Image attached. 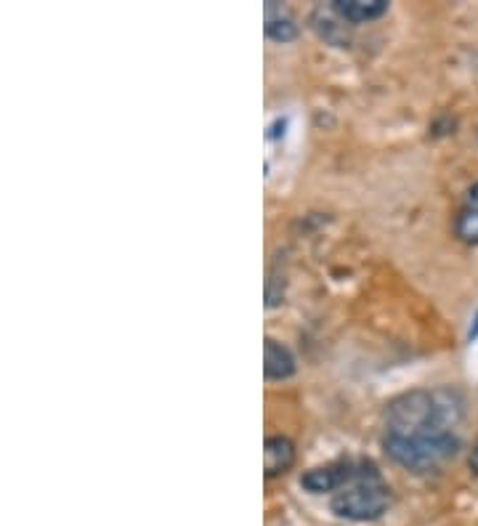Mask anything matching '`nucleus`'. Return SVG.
Instances as JSON below:
<instances>
[{
  "mask_svg": "<svg viewBox=\"0 0 478 526\" xmlns=\"http://www.w3.org/2000/svg\"><path fill=\"white\" fill-rule=\"evenodd\" d=\"M463 415L465 402L455 388L407 391L386 407V434H452Z\"/></svg>",
  "mask_w": 478,
  "mask_h": 526,
  "instance_id": "nucleus-1",
  "label": "nucleus"
},
{
  "mask_svg": "<svg viewBox=\"0 0 478 526\" xmlns=\"http://www.w3.org/2000/svg\"><path fill=\"white\" fill-rule=\"evenodd\" d=\"M391 500H394L391 487L383 481L378 468L372 463H362L354 481L335 492L330 508L340 519L364 524V521L380 519L391 508Z\"/></svg>",
  "mask_w": 478,
  "mask_h": 526,
  "instance_id": "nucleus-2",
  "label": "nucleus"
},
{
  "mask_svg": "<svg viewBox=\"0 0 478 526\" xmlns=\"http://www.w3.org/2000/svg\"><path fill=\"white\" fill-rule=\"evenodd\" d=\"M388 457L412 473H431L452 460L460 449V439L455 434H415L383 439Z\"/></svg>",
  "mask_w": 478,
  "mask_h": 526,
  "instance_id": "nucleus-3",
  "label": "nucleus"
},
{
  "mask_svg": "<svg viewBox=\"0 0 478 526\" xmlns=\"http://www.w3.org/2000/svg\"><path fill=\"white\" fill-rule=\"evenodd\" d=\"M359 465L348 463H330L322 468H311L301 476V487L311 495H330V492H340L343 487H348L354 481Z\"/></svg>",
  "mask_w": 478,
  "mask_h": 526,
  "instance_id": "nucleus-4",
  "label": "nucleus"
},
{
  "mask_svg": "<svg viewBox=\"0 0 478 526\" xmlns=\"http://www.w3.org/2000/svg\"><path fill=\"white\" fill-rule=\"evenodd\" d=\"M295 465V444L287 436H269L263 444V471L266 479L285 476Z\"/></svg>",
  "mask_w": 478,
  "mask_h": 526,
  "instance_id": "nucleus-5",
  "label": "nucleus"
},
{
  "mask_svg": "<svg viewBox=\"0 0 478 526\" xmlns=\"http://www.w3.org/2000/svg\"><path fill=\"white\" fill-rule=\"evenodd\" d=\"M293 372L295 356L290 354V349L274 338H266V343H263V375H266V380H285Z\"/></svg>",
  "mask_w": 478,
  "mask_h": 526,
  "instance_id": "nucleus-6",
  "label": "nucleus"
},
{
  "mask_svg": "<svg viewBox=\"0 0 478 526\" xmlns=\"http://www.w3.org/2000/svg\"><path fill=\"white\" fill-rule=\"evenodd\" d=\"M335 14L343 22L362 24L380 19L388 11V0H335Z\"/></svg>",
  "mask_w": 478,
  "mask_h": 526,
  "instance_id": "nucleus-7",
  "label": "nucleus"
},
{
  "mask_svg": "<svg viewBox=\"0 0 478 526\" xmlns=\"http://www.w3.org/2000/svg\"><path fill=\"white\" fill-rule=\"evenodd\" d=\"M457 237L468 245H478V184L471 186V192L465 194V202L455 221Z\"/></svg>",
  "mask_w": 478,
  "mask_h": 526,
  "instance_id": "nucleus-8",
  "label": "nucleus"
},
{
  "mask_svg": "<svg viewBox=\"0 0 478 526\" xmlns=\"http://www.w3.org/2000/svg\"><path fill=\"white\" fill-rule=\"evenodd\" d=\"M266 35L271 40H277V43H287V40H293L298 35V24H295V19L287 14L285 8L269 3L266 6Z\"/></svg>",
  "mask_w": 478,
  "mask_h": 526,
  "instance_id": "nucleus-9",
  "label": "nucleus"
},
{
  "mask_svg": "<svg viewBox=\"0 0 478 526\" xmlns=\"http://www.w3.org/2000/svg\"><path fill=\"white\" fill-rule=\"evenodd\" d=\"M471 471L478 476V441L473 444V452H471Z\"/></svg>",
  "mask_w": 478,
  "mask_h": 526,
  "instance_id": "nucleus-10",
  "label": "nucleus"
},
{
  "mask_svg": "<svg viewBox=\"0 0 478 526\" xmlns=\"http://www.w3.org/2000/svg\"><path fill=\"white\" fill-rule=\"evenodd\" d=\"M468 338H471V341H476V338H478V317H476V322H473V327H471V333H468Z\"/></svg>",
  "mask_w": 478,
  "mask_h": 526,
  "instance_id": "nucleus-11",
  "label": "nucleus"
}]
</instances>
